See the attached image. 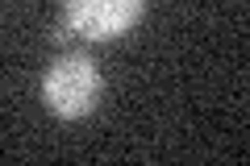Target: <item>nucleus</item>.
Segmentation results:
<instances>
[{
  "label": "nucleus",
  "instance_id": "obj_1",
  "mask_svg": "<svg viewBox=\"0 0 250 166\" xmlns=\"http://www.w3.org/2000/svg\"><path fill=\"white\" fill-rule=\"evenodd\" d=\"M38 92H42L46 112H54L59 121H83L100 104L104 79H100V67L83 50H71V54H59L42 71V88Z\"/></svg>",
  "mask_w": 250,
  "mask_h": 166
},
{
  "label": "nucleus",
  "instance_id": "obj_2",
  "mask_svg": "<svg viewBox=\"0 0 250 166\" xmlns=\"http://www.w3.org/2000/svg\"><path fill=\"white\" fill-rule=\"evenodd\" d=\"M146 0H62V34L83 42H113L142 21Z\"/></svg>",
  "mask_w": 250,
  "mask_h": 166
}]
</instances>
